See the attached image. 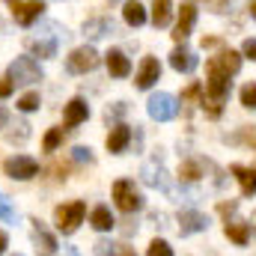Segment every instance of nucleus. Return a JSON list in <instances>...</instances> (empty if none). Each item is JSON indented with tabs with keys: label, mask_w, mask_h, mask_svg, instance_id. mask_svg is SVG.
Here are the masks:
<instances>
[{
	"label": "nucleus",
	"mask_w": 256,
	"mask_h": 256,
	"mask_svg": "<svg viewBox=\"0 0 256 256\" xmlns=\"http://www.w3.org/2000/svg\"><path fill=\"white\" fill-rule=\"evenodd\" d=\"M232 143H248V146H256V126H244L236 137H226Z\"/></svg>",
	"instance_id": "obj_30"
},
{
	"label": "nucleus",
	"mask_w": 256,
	"mask_h": 256,
	"mask_svg": "<svg viewBox=\"0 0 256 256\" xmlns=\"http://www.w3.org/2000/svg\"><path fill=\"white\" fill-rule=\"evenodd\" d=\"M48 33H39V39H30L27 48L36 54V57H57V48L66 39V30H60L57 24H45Z\"/></svg>",
	"instance_id": "obj_1"
},
{
	"label": "nucleus",
	"mask_w": 256,
	"mask_h": 256,
	"mask_svg": "<svg viewBox=\"0 0 256 256\" xmlns=\"http://www.w3.org/2000/svg\"><path fill=\"white\" fill-rule=\"evenodd\" d=\"M84 33H86L90 39H104V36L114 33V21H110V18H90V21L84 24Z\"/></svg>",
	"instance_id": "obj_21"
},
{
	"label": "nucleus",
	"mask_w": 256,
	"mask_h": 256,
	"mask_svg": "<svg viewBox=\"0 0 256 256\" xmlns=\"http://www.w3.org/2000/svg\"><path fill=\"white\" fill-rule=\"evenodd\" d=\"M6 120H9V116H6V110H3V108H0V128L6 126Z\"/></svg>",
	"instance_id": "obj_40"
},
{
	"label": "nucleus",
	"mask_w": 256,
	"mask_h": 256,
	"mask_svg": "<svg viewBox=\"0 0 256 256\" xmlns=\"http://www.w3.org/2000/svg\"><path fill=\"white\" fill-rule=\"evenodd\" d=\"M18 131H9V134H6V140H9V143H15V140H18V143H24V140H27V137H30V126H27V122H18Z\"/></svg>",
	"instance_id": "obj_32"
},
{
	"label": "nucleus",
	"mask_w": 256,
	"mask_h": 256,
	"mask_svg": "<svg viewBox=\"0 0 256 256\" xmlns=\"http://www.w3.org/2000/svg\"><path fill=\"white\" fill-rule=\"evenodd\" d=\"M146 110H149L152 120L170 122V120H176V114H179V102H176V96H170V92H155V96L149 98Z\"/></svg>",
	"instance_id": "obj_2"
},
{
	"label": "nucleus",
	"mask_w": 256,
	"mask_h": 256,
	"mask_svg": "<svg viewBox=\"0 0 256 256\" xmlns=\"http://www.w3.org/2000/svg\"><path fill=\"white\" fill-rule=\"evenodd\" d=\"M15 256H21V254H15Z\"/></svg>",
	"instance_id": "obj_44"
},
{
	"label": "nucleus",
	"mask_w": 256,
	"mask_h": 256,
	"mask_svg": "<svg viewBox=\"0 0 256 256\" xmlns=\"http://www.w3.org/2000/svg\"><path fill=\"white\" fill-rule=\"evenodd\" d=\"M42 9H45V3H42V0H27V3H15V6H12V18H15V24H21V27H30L33 21H39Z\"/></svg>",
	"instance_id": "obj_10"
},
{
	"label": "nucleus",
	"mask_w": 256,
	"mask_h": 256,
	"mask_svg": "<svg viewBox=\"0 0 256 256\" xmlns=\"http://www.w3.org/2000/svg\"><path fill=\"white\" fill-rule=\"evenodd\" d=\"M158 78H161V63H158L155 57H146V60L140 63V72H137V90H149V86H155Z\"/></svg>",
	"instance_id": "obj_13"
},
{
	"label": "nucleus",
	"mask_w": 256,
	"mask_h": 256,
	"mask_svg": "<svg viewBox=\"0 0 256 256\" xmlns=\"http://www.w3.org/2000/svg\"><path fill=\"white\" fill-rule=\"evenodd\" d=\"M140 176H143V182H146L149 188H155V191H170V179H167V170H164V155H152V158L143 164Z\"/></svg>",
	"instance_id": "obj_5"
},
{
	"label": "nucleus",
	"mask_w": 256,
	"mask_h": 256,
	"mask_svg": "<svg viewBox=\"0 0 256 256\" xmlns=\"http://www.w3.org/2000/svg\"><path fill=\"white\" fill-rule=\"evenodd\" d=\"M6 242H9V238H6V232H3V230H0V254H3V250H6Z\"/></svg>",
	"instance_id": "obj_39"
},
{
	"label": "nucleus",
	"mask_w": 256,
	"mask_h": 256,
	"mask_svg": "<svg viewBox=\"0 0 256 256\" xmlns=\"http://www.w3.org/2000/svg\"><path fill=\"white\" fill-rule=\"evenodd\" d=\"M86 116H90V104L84 102V98H72L68 104H66V128H74L80 126V122H86Z\"/></svg>",
	"instance_id": "obj_14"
},
{
	"label": "nucleus",
	"mask_w": 256,
	"mask_h": 256,
	"mask_svg": "<svg viewBox=\"0 0 256 256\" xmlns=\"http://www.w3.org/2000/svg\"><path fill=\"white\" fill-rule=\"evenodd\" d=\"M173 18V0H155L152 3V24L155 27H167Z\"/></svg>",
	"instance_id": "obj_23"
},
{
	"label": "nucleus",
	"mask_w": 256,
	"mask_h": 256,
	"mask_svg": "<svg viewBox=\"0 0 256 256\" xmlns=\"http://www.w3.org/2000/svg\"><path fill=\"white\" fill-rule=\"evenodd\" d=\"M250 224H254V230H256V212H254V220H250Z\"/></svg>",
	"instance_id": "obj_43"
},
{
	"label": "nucleus",
	"mask_w": 256,
	"mask_h": 256,
	"mask_svg": "<svg viewBox=\"0 0 256 256\" xmlns=\"http://www.w3.org/2000/svg\"><path fill=\"white\" fill-rule=\"evenodd\" d=\"M232 176L238 179V185H242V194H244V196H254L256 194V170L254 167H242V164H236V167H232Z\"/></svg>",
	"instance_id": "obj_19"
},
{
	"label": "nucleus",
	"mask_w": 256,
	"mask_h": 256,
	"mask_svg": "<svg viewBox=\"0 0 256 256\" xmlns=\"http://www.w3.org/2000/svg\"><path fill=\"white\" fill-rule=\"evenodd\" d=\"M6 78L12 84H36V80H42V68H39V63L33 57H18L15 63L9 66Z\"/></svg>",
	"instance_id": "obj_6"
},
{
	"label": "nucleus",
	"mask_w": 256,
	"mask_h": 256,
	"mask_svg": "<svg viewBox=\"0 0 256 256\" xmlns=\"http://www.w3.org/2000/svg\"><path fill=\"white\" fill-rule=\"evenodd\" d=\"M242 51H244V57H250V60H256V39H244Z\"/></svg>",
	"instance_id": "obj_35"
},
{
	"label": "nucleus",
	"mask_w": 256,
	"mask_h": 256,
	"mask_svg": "<svg viewBox=\"0 0 256 256\" xmlns=\"http://www.w3.org/2000/svg\"><path fill=\"white\" fill-rule=\"evenodd\" d=\"M122 18H126L128 27H140V24H146V9H143V3L128 0L126 6H122Z\"/></svg>",
	"instance_id": "obj_24"
},
{
	"label": "nucleus",
	"mask_w": 256,
	"mask_h": 256,
	"mask_svg": "<svg viewBox=\"0 0 256 256\" xmlns=\"http://www.w3.org/2000/svg\"><path fill=\"white\" fill-rule=\"evenodd\" d=\"M128 143H131V128H128V126H116L110 134H108V149H110L114 155L126 152Z\"/></svg>",
	"instance_id": "obj_20"
},
{
	"label": "nucleus",
	"mask_w": 256,
	"mask_h": 256,
	"mask_svg": "<svg viewBox=\"0 0 256 256\" xmlns=\"http://www.w3.org/2000/svg\"><path fill=\"white\" fill-rule=\"evenodd\" d=\"M36 173H39V161L30 158V155H15V158L6 161V176H9V179L24 182V179H33Z\"/></svg>",
	"instance_id": "obj_9"
},
{
	"label": "nucleus",
	"mask_w": 256,
	"mask_h": 256,
	"mask_svg": "<svg viewBox=\"0 0 256 256\" xmlns=\"http://www.w3.org/2000/svg\"><path fill=\"white\" fill-rule=\"evenodd\" d=\"M12 90H15V84H12L9 78H3V84H0V98H6V96H12Z\"/></svg>",
	"instance_id": "obj_38"
},
{
	"label": "nucleus",
	"mask_w": 256,
	"mask_h": 256,
	"mask_svg": "<svg viewBox=\"0 0 256 256\" xmlns=\"http://www.w3.org/2000/svg\"><path fill=\"white\" fill-rule=\"evenodd\" d=\"M238 68H242V54H236L232 48H224L218 57H212L208 66H206L208 74H220V78H232V74H238Z\"/></svg>",
	"instance_id": "obj_7"
},
{
	"label": "nucleus",
	"mask_w": 256,
	"mask_h": 256,
	"mask_svg": "<svg viewBox=\"0 0 256 256\" xmlns=\"http://www.w3.org/2000/svg\"><path fill=\"white\" fill-rule=\"evenodd\" d=\"M33 244H36V254L39 256H54L57 254V242H54V236L36 220V230H33Z\"/></svg>",
	"instance_id": "obj_15"
},
{
	"label": "nucleus",
	"mask_w": 256,
	"mask_h": 256,
	"mask_svg": "<svg viewBox=\"0 0 256 256\" xmlns=\"http://www.w3.org/2000/svg\"><path fill=\"white\" fill-rule=\"evenodd\" d=\"M202 3H206V6H208V9H212V12H224V9H226V3H230V0H202Z\"/></svg>",
	"instance_id": "obj_36"
},
{
	"label": "nucleus",
	"mask_w": 256,
	"mask_h": 256,
	"mask_svg": "<svg viewBox=\"0 0 256 256\" xmlns=\"http://www.w3.org/2000/svg\"><path fill=\"white\" fill-rule=\"evenodd\" d=\"M84 214H86V206H84L80 200L66 202V206H57V230H60L63 236H72V232L78 230V224L84 220Z\"/></svg>",
	"instance_id": "obj_4"
},
{
	"label": "nucleus",
	"mask_w": 256,
	"mask_h": 256,
	"mask_svg": "<svg viewBox=\"0 0 256 256\" xmlns=\"http://www.w3.org/2000/svg\"><path fill=\"white\" fill-rule=\"evenodd\" d=\"M104 63H108V72L114 78H128V72H131V63H128V57L122 51H108L104 54Z\"/></svg>",
	"instance_id": "obj_18"
},
{
	"label": "nucleus",
	"mask_w": 256,
	"mask_h": 256,
	"mask_svg": "<svg viewBox=\"0 0 256 256\" xmlns=\"http://www.w3.org/2000/svg\"><path fill=\"white\" fill-rule=\"evenodd\" d=\"M248 9H250V15L256 18V0H250V6H248Z\"/></svg>",
	"instance_id": "obj_41"
},
{
	"label": "nucleus",
	"mask_w": 256,
	"mask_h": 256,
	"mask_svg": "<svg viewBox=\"0 0 256 256\" xmlns=\"http://www.w3.org/2000/svg\"><path fill=\"white\" fill-rule=\"evenodd\" d=\"M146 256H173V248H170L164 238H155V242L149 244V254Z\"/></svg>",
	"instance_id": "obj_31"
},
{
	"label": "nucleus",
	"mask_w": 256,
	"mask_h": 256,
	"mask_svg": "<svg viewBox=\"0 0 256 256\" xmlns=\"http://www.w3.org/2000/svg\"><path fill=\"white\" fill-rule=\"evenodd\" d=\"M96 256H137L134 248H126V244H114L108 238H98L96 242Z\"/></svg>",
	"instance_id": "obj_25"
},
{
	"label": "nucleus",
	"mask_w": 256,
	"mask_h": 256,
	"mask_svg": "<svg viewBox=\"0 0 256 256\" xmlns=\"http://www.w3.org/2000/svg\"><path fill=\"white\" fill-rule=\"evenodd\" d=\"M66 256H80V254H78L74 248H68V250H66Z\"/></svg>",
	"instance_id": "obj_42"
},
{
	"label": "nucleus",
	"mask_w": 256,
	"mask_h": 256,
	"mask_svg": "<svg viewBox=\"0 0 256 256\" xmlns=\"http://www.w3.org/2000/svg\"><path fill=\"white\" fill-rule=\"evenodd\" d=\"M196 63H200V60H196V54H194L191 48H185V45H182V48H176V51L170 54V66H173L176 72H194Z\"/></svg>",
	"instance_id": "obj_17"
},
{
	"label": "nucleus",
	"mask_w": 256,
	"mask_h": 256,
	"mask_svg": "<svg viewBox=\"0 0 256 256\" xmlns=\"http://www.w3.org/2000/svg\"><path fill=\"white\" fill-rule=\"evenodd\" d=\"M202 230H208V218H206L202 212L185 208V212L179 214V232H182V236H194V232H202Z\"/></svg>",
	"instance_id": "obj_12"
},
{
	"label": "nucleus",
	"mask_w": 256,
	"mask_h": 256,
	"mask_svg": "<svg viewBox=\"0 0 256 256\" xmlns=\"http://www.w3.org/2000/svg\"><path fill=\"white\" fill-rule=\"evenodd\" d=\"M72 158H74L78 164H92V152H90L86 146H74V149H72Z\"/></svg>",
	"instance_id": "obj_33"
},
{
	"label": "nucleus",
	"mask_w": 256,
	"mask_h": 256,
	"mask_svg": "<svg viewBox=\"0 0 256 256\" xmlns=\"http://www.w3.org/2000/svg\"><path fill=\"white\" fill-rule=\"evenodd\" d=\"M66 137V128H51L48 134H45V140H42V146H45V152H54L60 143H63Z\"/></svg>",
	"instance_id": "obj_27"
},
{
	"label": "nucleus",
	"mask_w": 256,
	"mask_h": 256,
	"mask_svg": "<svg viewBox=\"0 0 256 256\" xmlns=\"http://www.w3.org/2000/svg\"><path fill=\"white\" fill-rule=\"evenodd\" d=\"M238 98H242V108L256 110V84H244L242 92H238Z\"/></svg>",
	"instance_id": "obj_28"
},
{
	"label": "nucleus",
	"mask_w": 256,
	"mask_h": 256,
	"mask_svg": "<svg viewBox=\"0 0 256 256\" xmlns=\"http://www.w3.org/2000/svg\"><path fill=\"white\" fill-rule=\"evenodd\" d=\"M90 220H92V226H96L98 232H110V230L116 226V220H114V214H110V208H108V206H96Z\"/></svg>",
	"instance_id": "obj_22"
},
{
	"label": "nucleus",
	"mask_w": 256,
	"mask_h": 256,
	"mask_svg": "<svg viewBox=\"0 0 256 256\" xmlns=\"http://www.w3.org/2000/svg\"><path fill=\"white\" fill-rule=\"evenodd\" d=\"M224 232H226V238H232L236 244H250V224H244V220H238V218H226V226H224Z\"/></svg>",
	"instance_id": "obj_16"
},
{
	"label": "nucleus",
	"mask_w": 256,
	"mask_h": 256,
	"mask_svg": "<svg viewBox=\"0 0 256 256\" xmlns=\"http://www.w3.org/2000/svg\"><path fill=\"white\" fill-rule=\"evenodd\" d=\"M179 179H182V182H200V179H202V164L194 161V158L182 161V167H179Z\"/></svg>",
	"instance_id": "obj_26"
},
{
	"label": "nucleus",
	"mask_w": 256,
	"mask_h": 256,
	"mask_svg": "<svg viewBox=\"0 0 256 256\" xmlns=\"http://www.w3.org/2000/svg\"><path fill=\"white\" fill-rule=\"evenodd\" d=\"M194 24H196V6H194V3H182L179 21H176V30H173V39H176V42H185V39L191 36Z\"/></svg>",
	"instance_id": "obj_11"
},
{
	"label": "nucleus",
	"mask_w": 256,
	"mask_h": 256,
	"mask_svg": "<svg viewBox=\"0 0 256 256\" xmlns=\"http://www.w3.org/2000/svg\"><path fill=\"white\" fill-rule=\"evenodd\" d=\"M114 200H116V206H120L126 214H134V212L143 208V196H140V191L134 188L131 179H120V182L114 185Z\"/></svg>",
	"instance_id": "obj_3"
},
{
	"label": "nucleus",
	"mask_w": 256,
	"mask_h": 256,
	"mask_svg": "<svg viewBox=\"0 0 256 256\" xmlns=\"http://www.w3.org/2000/svg\"><path fill=\"white\" fill-rule=\"evenodd\" d=\"M96 66H98V54H96V48H90V45L74 48V51L68 54V60H66V68H68L72 74H86V72H92Z\"/></svg>",
	"instance_id": "obj_8"
},
{
	"label": "nucleus",
	"mask_w": 256,
	"mask_h": 256,
	"mask_svg": "<svg viewBox=\"0 0 256 256\" xmlns=\"http://www.w3.org/2000/svg\"><path fill=\"white\" fill-rule=\"evenodd\" d=\"M39 104H42V102H39V92H24V96L18 98V110H24V114H33Z\"/></svg>",
	"instance_id": "obj_29"
},
{
	"label": "nucleus",
	"mask_w": 256,
	"mask_h": 256,
	"mask_svg": "<svg viewBox=\"0 0 256 256\" xmlns=\"http://www.w3.org/2000/svg\"><path fill=\"white\" fill-rule=\"evenodd\" d=\"M0 218H3V220H15V208L6 202V196H3V194H0Z\"/></svg>",
	"instance_id": "obj_34"
},
{
	"label": "nucleus",
	"mask_w": 256,
	"mask_h": 256,
	"mask_svg": "<svg viewBox=\"0 0 256 256\" xmlns=\"http://www.w3.org/2000/svg\"><path fill=\"white\" fill-rule=\"evenodd\" d=\"M122 114H126V104H122V102H120L116 108H108V122H110V120H116V116H122Z\"/></svg>",
	"instance_id": "obj_37"
}]
</instances>
